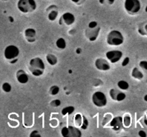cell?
Segmentation results:
<instances>
[{
    "label": "cell",
    "instance_id": "60d3db41",
    "mask_svg": "<svg viewBox=\"0 0 147 137\" xmlns=\"http://www.w3.org/2000/svg\"><path fill=\"white\" fill-rule=\"evenodd\" d=\"M144 101H146V102H147V94H146V95H145L144 96Z\"/></svg>",
    "mask_w": 147,
    "mask_h": 137
},
{
    "label": "cell",
    "instance_id": "8992f818",
    "mask_svg": "<svg viewBox=\"0 0 147 137\" xmlns=\"http://www.w3.org/2000/svg\"><path fill=\"white\" fill-rule=\"evenodd\" d=\"M61 135L63 137H81L82 132L77 126H65L61 129Z\"/></svg>",
    "mask_w": 147,
    "mask_h": 137
},
{
    "label": "cell",
    "instance_id": "d590c367",
    "mask_svg": "<svg viewBox=\"0 0 147 137\" xmlns=\"http://www.w3.org/2000/svg\"><path fill=\"white\" fill-rule=\"evenodd\" d=\"M17 61H18V59H17V58L14 59H12V60H11V61H10V64H15V63L17 62Z\"/></svg>",
    "mask_w": 147,
    "mask_h": 137
},
{
    "label": "cell",
    "instance_id": "83f0119b",
    "mask_svg": "<svg viewBox=\"0 0 147 137\" xmlns=\"http://www.w3.org/2000/svg\"><path fill=\"white\" fill-rule=\"evenodd\" d=\"M139 67L147 72V61H146V60H142V61H141L139 62Z\"/></svg>",
    "mask_w": 147,
    "mask_h": 137
},
{
    "label": "cell",
    "instance_id": "f35d334b",
    "mask_svg": "<svg viewBox=\"0 0 147 137\" xmlns=\"http://www.w3.org/2000/svg\"><path fill=\"white\" fill-rule=\"evenodd\" d=\"M9 20L10 22L13 23L14 22V18L12 17H9Z\"/></svg>",
    "mask_w": 147,
    "mask_h": 137
},
{
    "label": "cell",
    "instance_id": "4dcf8cb0",
    "mask_svg": "<svg viewBox=\"0 0 147 137\" xmlns=\"http://www.w3.org/2000/svg\"><path fill=\"white\" fill-rule=\"evenodd\" d=\"M30 137H35V136H41V135H40V134L38 133V131H37V130H34V131H32L31 132V134H30Z\"/></svg>",
    "mask_w": 147,
    "mask_h": 137
},
{
    "label": "cell",
    "instance_id": "e0dca14e",
    "mask_svg": "<svg viewBox=\"0 0 147 137\" xmlns=\"http://www.w3.org/2000/svg\"><path fill=\"white\" fill-rule=\"evenodd\" d=\"M131 76L137 80H142L144 78V74L138 67H134L131 71Z\"/></svg>",
    "mask_w": 147,
    "mask_h": 137
},
{
    "label": "cell",
    "instance_id": "9a60e30c",
    "mask_svg": "<svg viewBox=\"0 0 147 137\" xmlns=\"http://www.w3.org/2000/svg\"><path fill=\"white\" fill-rule=\"evenodd\" d=\"M24 37L28 42L32 43L35 41L36 37V31L34 29L32 28H27L24 30Z\"/></svg>",
    "mask_w": 147,
    "mask_h": 137
},
{
    "label": "cell",
    "instance_id": "4fadbf2b",
    "mask_svg": "<svg viewBox=\"0 0 147 137\" xmlns=\"http://www.w3.org/2000/svg\"><path fill=\"white\" fill-rule=\"evenodd\" d=\"M109 126L111 127L112 129L115 131H119L122 130L123 126V117L122 116H116L109 123Z\"/></svg>",
    "mask_w": 147,
    "mask_h": 137
},
{
    "label": "cell",
    "instance_id": "5b68a950",
    "mask_svg": "<svg viewBox=\"0 0 147 137\" xmlns=\"http://www.w3.org/2000/svg\"><path fill=\"white\" fill-rule=\"evenodd\" d=\"M92 102L96 107L106 106L107 104V98L105 94L102 91H96L92 95Z\"/></svg>",
    "mask_w": 147,
    "mask_h": 137
},
{
    "label": "cell",
    "instance_id": "7a4b0ae2",
    "mask_svg": "<svg viewBox=\"0 0 147 137\" xmlns=\"http://www.w3.org/2000/svg\"><path fill=\"white\" fill-rule=\"evenodd\" d=\"M124 37L119 30H112L108 34L106 37V42L109 46L117 47L123 44Z\"/></svg>",
    "mask_w": 147,
    "mask_h": 137
},
{
    "label": "cell",
    "instance_id": "b9f144b4",
    "mask_svg": "<svg viewBox=\"0 0 147 137\" xmlns=\"http://www.w3.org/2000/svg\"><path fill=\"white\" fill-rule=\"evenodd\" d=\"M145 11H146V12H147V6L146 7V8H145Z\"/></svg>",
    "mask_w": 147,
    "mask_h": 137
},
{
    "label": "cell",
    "instance_id": "2e32d148",
    "mask_svg": "<svg viewBox=\"0 0 147 137\" xmlns=\"http://www.w3.org/2000/svg\"><path fill=\"white\" fill-rule=\"evenodd\" d=\"M47 9H51L47 10L49 11L48 15H47V18L50 21H55L57 19V16H58V10H57V7L55 5H50Z\"/></svg>",
    "mask_w": 147,
    "mask_h": 137
},
{
    "label": "cell",
    "instance_id": "7402d4cb",
    "mask_svg": "<svg viewBox=\"0 0 147 137\" xmlns=\"http://www.w3.org/2000/svg\"><path fill=\"white\" fill-rule=\"evenodd\" d=\"M117 86L119 89L122 90V91H126L129 88V84L124 80H120L119 81H118Z\"/></svg>",
    "mask_w": 147,
    "mask_h": 137
},
{
    "label": "cell",
    "instance_id": "1f68e13d",
    "mask_svg": "<svg viewBox=\"0 0 147 137\" xmlns=\"http://www.w3.org/2000/svg\"><path fill=\"white\" fill-rule=\"evenodd\" d=\"M86 1V0H71V1L73 3H74V4H77V5H81L82 4H83L84 3V1Z\"/></svg>",
    "mask_w": 147,
    "mask_h": 137
},
{
    "label": "cell",
    "instance_id": "6da1fadb",
    "mask_svg": "<svg viewBox=\"0 0 147 137\" xmlns=\"http://www.w3.org/2000/svg\"><path fill=\"white\" fill-rule=\"evenodd\" d=\"M29 69L30 72L34 76H40L44 73L45 69V65L40 57H34L30 59L29 62Z\"/></svg>",
    "mask_w": 147,
    "mask_h": 137
},
{
    "label": "cell",
    "instance_id": "ab89813d",
    "mask_svg": "<svg viewBox=\"0 0 147 137\" xmlns=\"http://www.w3.org/2000/svg\"><path fill=\"white\" fill-rule=\"evenodd\" d=\"M144 30H145V31H146V35H147V24H146L144 26Z\"/></svg>",
    "mask_w": 147,
    "mask_h": 137
},
{
    "label": "cell",
    "instance_id": "484cf974",
    "mask_svg": "<svg viewBox=\"0 0 147 137\" xmlns=\"http://www.w3.org/2000/svg\"><path fill=\"white\" fill-rule=\"evenodd\" d=\"M88 126H89L88 120V118H86L84 115H83V124H82V126L80 128H81V129H83V130H86V129H88Z\"/></svg>",
    "mask_w": 147,
    "mask_h": 137
},
{
    "label": "cell",
    "instance_id": "277c9868",
    "mask_svg": "<svg viewBox=\"0 0 147 137\" xmlns=\"http://www.w3.org/2000/svg\"><path fill=\"white\" fill-rule=\"evenodd\" d=\"M124 9L130 15H135L140 11L142 2L140 0H125Z\"/></svg>",
    "mask_w": 147,
    "mask_h": 137
},
{
    "label": "cell",
    "instance_id": "d4e9b609",
    "mask_svg": "<svg viewBox=\"0 0 147 137\" xmlns=\"http://www.w3.org/2000/svg\"><path fill=\"white\" fill-rule=\"evenodd\" d=\"M1 88L6 93H9L11 91V86L9 83L4 82L1 86Z\"/></svg>",
    "mask_w": 147,
    "mask_h": 137
},
{
    "label": "cell",
    "instance_id": "f1b7e54d",
    "mask_svg": "<svg viewBox=\"0 0 147 137\" xmlns=\"http://www.w3.org/2000/svg\"><path fill=\"white\" fill-rule=\"evenodd\" d=\"M98 26V25L97 21H92L89 23L88 25V27H89V28H96V27H97Z\"/></svg>",
    "mask_w": 147,
    "mask_h": 137
},
{
    "label": "cell",
    "instance_id": "5bb4252c",
    "mask_svg": "<svg viewBox=\"0 0 147 137\" xmlns=\"http://www.w3.org/2000/svg\"><path fill=\"white\" fill-rule=\"evenodd\" d=\"M16 78L17 81L22 84H27L29 81V76L27 73L22 69H20L16 73Z\"/></svg>",
    "mask_w": 147,
    "mask_h": 137
},
{
    "label": "cell",
    "instance_id": "4316f807",
    "mask_svg": "<svg viewBox=\"0 0 147 137\" xmlns=\"http://www.w3.org/2000/svg\"><path fill=\"white\" fill-rule=\"evenodd\" d=\"M50 105L51 106H53V107H58L61 105V101H60V100H59V99L53 100V101L50 102Z\"/></svg>",
    "mask_w": 147,
    "mask_h": 137
},
{
    "label": "cell",
    "instance_id": "7c38bea8",
    "mask_svg": "<svg viewBox=\"0 0 147 137\" xmlns=\"http://www.w3.org/2000/svg\"><path fill=\"white\" fill-rule=\"evenodd\" d=\"M76 21V17H75L74 14H72L70 12H65L61 16L60 19V24H65L67 26H71Z\"/></svg>",
    "mask_w": 147,
    "mask_h": 137
},
{
    "label": "cell",
    "instance_id": "44dd1931",
    "mask_svg": "<svg viewBox=\"0 0 147 137\" xmlns=\"http://www.w3.org/2000/svg\"><path fill=\"white\" fill-rule=\"evenodd\" d=\"M55 44L56 47L58 49H65L66 48V46H67L65 40L63 37H60V38L57 39L55 42Z\"/></svg>",
    "mask_w": 147,
    "mask_h": 137
},
{
    "label": "cell",
    "instance_id": "d6986e66",
    "mask_svg": "<svg viewBox=\"0 0 147 137\" xmlns=\"http://www.w3.org/2000/svg\"><path fill=\"white\" fill-rule=\"evenodd\" d=\"M74 122L75 125L77 127H81L82 124H83V115L81 114H76V116H74Z\"/></svg>",
    "mask_w": 147,
    "mask_h": 137
},
{
    "label": "cell",
    "instance_id": "e575fe53",
    "mask_svg": "<svg viewBox=\"0 0 147 137\" xmlns=\"http://www.w3.org/2000/svg\"><path fill=\"white\" fill-rule=\"evenodd\" d=\"M144 123L145 125L147 126V112L146 113V114H145L144 117Z\"/></svg>",
    "mask_w": 147,
    "mask_h": 137
},
{
    "label": "cell",
    "instance_id": "30bf717a",
    "mask_svg": "<svg viewBox=\"0 0 147 137\" xmlns=\"http://www.w3.org/2000/svg\"><path fill=\"white\" fill-rule=\"evenodd\" d=\"M110 61L103 58H98L95 61V67L98 70L103 71H106L110 70L111 65Z\"/></svg>",
    "mask_w": 147,
    "mask_h": 137
},
{
    "label": "cell",
    "instance_id": "8fae6325",
    "mask_svg": "<svg viewBox=\"0 0 147 137\" xmlns=\"http://www.w3.org/2000/svg\"><path fill=\"white\" fill-rule=\"evenodd\" d=\"M100 28L98 26L96 28H89L88 27L86 30V37L90 41H95L98 37L99 33H100Z\"/></svg>",
    "mask_w": 147,
    "mask_h": 137
},
{
    "label": "cell",
    "instance_id": "74e56055",
    "mask_svg": "<svg viewBox=\"0 0 147 137\" xmlns=\"http://www.w3.org/2000/svg\"><path fill=\"white\" fill-rule=\"evenodd\" d=\"M99 3L100 4H106V0H98Z\"/></svg>",
    "mask_w": 147,
    "mask_h": 137
},
{
    "label": "cell",
    "instance_id": "836d02e7",
    "mask_svg": "<svg viewBox=\"0 0 147 137\" xmlns=\"http://www.w3.org/2000/svg\"><path fill=\"white\" fill-rule=\"evenodd\" d=\"M106 2L109 5H112L115 2V0H106Z\"/></svg>",
    "mask_w": 147,
    "mask_h": 137
},
{
    "label": "cell",
    "instance_id": "cb8c5ba5",
    "mask_svg": "<svg viewBox=\"0 0 147 137\" xmlns=\"http://www.w3.org/2000/svg\"><path fill=\"white\" fill-rule=\"evenodd\" d=\"M59 92H60V87L58 86H52L50 88V89H49V93L52 96L57 95V94H58Z\"/></svg>",
    "mask_w": 147,
    "mask_h": 137
},
{
    "label": "cell",
    "instance_id": "52a82bcc",
    "mask_svg": "<svg viewBox=\"0 0 147 137\" xmlns=\"http://www.w3.org/2000/svg\"><path fill=\"white\" fill-rule=\"evenodd\" d=\"M20 55V49L15 45H8L5 47L4 51V58L7 60L14 59L18 57Z\"/></svg>",
    "mask_w": 147,
    "mask_h": 137
},
{
    "label": "cell",
    "instance_id": "f546056e",
    "mask_svg": "<svg viewBox=\"0 0 147 137\" xmlns=\"http://www.w3.org/2000/svg\"><path fill=\"white\" fill-rule=\"evenodd\" d=\"M129 61H130V58L128 57H126V58L123 60V61H122V63H121L122 67H126V66H127L128 64H129Z\"/></svg>",
    "mask_w": 147,
    "mask_h": 137
},
{
    "label": "cell",
    "instance_id": "9c48e42d",
    "mask_svg": "<svg viewBox=\"0 0 147 137\" xmlns=\"http://www.w3.org/2000/svg\"><path fill=\"white\" fill-rule=\"evenodd\" d=\"M122 90L117 89V88H111L109 91V95L112 100L115 101H123L126 99V95L124 92L121 91Z\"/></svg>",
    "mask_w": 147,
    "mask_h": 137
},
{
    "label": "cell",
    "instance_id": "ffe728a7",
    "mask_svg": "<svg viewBox=\"0 0 147 137\" xmlns=\"http://www.w3.org/2000/svg\"><path fill=\"white\" fill-rule=\"evenodd\" d=\"M75 111V107L73 106H67L62 109L61 114L63 116L67 115H71Z\"/></svg>",
    "mask_w": 147,
    "mask_h": 137
},
{
    "label": "cell",
    "instance_id": "3957f363",
    "mask_svg": "<svg viewBox=\"0 0 147 137\" xmlns=\"http://www.w3.org/2000/svg\"><path fill=\"white\" fill-rule=\"evenodd\" d=\"M17 7L22 13L28 14L35 11L37 3L35 0H18Z\"/></svg>",
    "mask_w": 147,
    "mask_h": 137
},
{
    "label": "cell",
    "instance_id": "ba28073f",
    "mask_svg": "<svg viewBox=\"0 0 147 137\" xmlns=\"http://www.w3.org/2000/svg\"><path fill=\"white\" fill-rule=\"evenodd\" d=\"M106 57L111 64H116L122 58L123 52L119 50H111L106 53Z\"/></svg>",
    "mask_w": 147,
    "mask_h": 137
},
{
    "label": "cell",
    "instance_id": "d6a6232c",
    "mask_svg": "<svg viewBox=\"0 0 147 137\" xmlns=\"http://www.w3.org/2000/svg\"><path fill=\"white\" fill-rule=\"evenodd\" d=\"M138 135H139L140 137H146L147 136L146 133L144 131H143V130H140V131H139V133H138Z\"/></svg>",
    "mask_w": 147,
    "mask_h": 137
},
{
    "label": "cell",
    "instance_id": "ac0fdd59",
    "mask_svg": "<svg viewBox=\"0 0 147 137\" xmlns=\"http://www.w3.org/2000/svg\"><path fill=\"white\" fill-rule=\"evenodd\" d=\"M46 59H47V63L50 66H55L57 64V58L55 54H48L46 56Z\"/></svg>",
    "mask_w": 147,
    "mask_h": 137
},
{
    "label": "cell",
    "instance_id": "8d00e7d4",
    "mask_svg": "<svg viewBox=\"0 0 147 137\" xmlns=\"http://www.w3.org/2000/svg\"><path fill=\"white\" fill-rule=\"evenodd\" d=\"M76 53H77L78 54H80V53H81V51H82V49L80 48H77L76 49Z\"/></svg>",
    "mask_w": 147,
    "mask_h": 137
},
{
    "label": "cell",
    "instance_id": "603a6c76",
    "mask_svg": "<svg viewBox=\"0 0 147 137\" xmlns=\"http://www.w3.org/2000/svg\"><path fill=\"white\" fill-rule=\"evenodd\" d=\"M123 126L125 127H130L131 124V116L129 114H125L124 116L123 117Z\"/></svg>",
    "mask_w": 147,
    "mask_h": 137
}]
</instances>
